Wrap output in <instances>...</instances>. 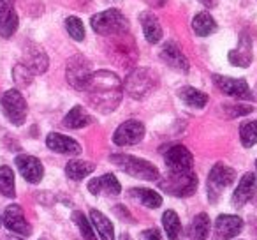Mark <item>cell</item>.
<instances>
[{"label":"cell","mask_w":257,"mask_h":240,"mask_svg":"<svg viewBox=\"0 0 257 240\" xmlns=\"http://www.w3.org/2000/svg\"><path fill=\"white\" fill-rule=\"evenodd\" d=\"M85 94L93 110L107 115L121 103L123 83L113 71H95L86 85Z\"/></svg>","instance_id":"6da1fadb"},{"label":"cell","mask_w":257,"mask_h":240,"mask_svg":"<svg viewBox=\"0 0 257 240\" xmlns=\"http://www.w3.org/2000/svg\"><path fill=\"white\" fill-rule=\"evenodd\" d=\"M159 85V76L154 69L138 67L128 72V76L123 82V92L131 96L133 99H145L150 96Z\"/></svg>","instance_id":"7a4b0ae2"},{"label":"cell","mask_w":257,"mask_h":240,"mask_svg":"<svg viewBox=\"0 0 257 240\" xmlns=\"http://www.w3.org/2000/svg\"><path fill=\"white\" fill-rule=\"evenodd\" d=\"M109 159L114 166H118L121 172L134 177V179L147 180V182H155V180L161 179V173H159L157 166H154L152 163L145 161L141 157H136V155L113 154Z\"/></svg>","instance_id":"3957f363"},{"label":"cell","mask_w":257,"mask_h":240,"mask_svg":"<svg viewBox=\"0 0 257 240\" xmlns=\"http://www.w3.org/2000/svg\"><path fill=\"white\" fill-rule=\"evenodd\" d=\"M159 186L166 194H171L176 198H187L196 193L197 175L192 170H189V172H169V175L159 180Z\"/></svg>","instance_id":"277c9868"},{"label":"cell","mask_w":257,"mask_h":240,"mask_svg":"<svg viewBox=\"0 0 257 240\" xmlns=\"http://www.w3.org/2000/svg\"><path fill=\"white\" fill-rule=\"evenodd\" d=\"M90 25L99 36H120V34H127L128 30V20L121 15L118 9H107V11L97 13L92 16Z\"/></svg>","instance_id":"5b68a950"},{"label":"cell","mask_w":257,"mask_h":240,"mask_svg":"<svg viewBox=\"0 0 257 240\" xmlns=\"http://www.w3.org/2000/svg\"><path fill=\"white\" fill-rule=\"evenodd\" d=\"M236 172L231 166H225L224 163H217V165L211 168L210 175L206 180V193H208V200L211 203L218 201L220 194L224 193V189H227L232 182H234Z\"/></svg>","instance_id":"8992f818"},{"label":"cell","mask_w":257,"mask_h":240,"mask_svg":"<svg viewBox=\"0 0 257 240\" xmlns=\"http://www.w3.org/2000/svg\"><path fill=\"white\" fill-rule=\"evenodd\" d=\"M113 43L109 46V57L114 64L121 67H131L138 60V48L134 39L128 37V34H120V36H111Z\"/></svg>","instance_id":"52a82bcc"},{"label":"cell","mask_w":257,"mask_h":240,"mask_svg":"<svg viewBox=\"0 0 257 240\" xmlns=\"http://www.w3.org/2000/svg\"><path fill=\"white\" fill-rule=\"evenodd\" d=\"M92 74H93L92 64L83 55H74V57H71L67 60L65 76H67V82L72 89L79 90V92H85Z\"/></svg>","instance_id":"ba28073f"},{"label":"cell","mask_w":257,"mask_h":240,"mask_svg":"<svg viewBox=\"0 0 257 240\" xmlns=\"http://www.w3.org/2000/svg\"><path fill=\"white\" fill-rule=\"evenodd\" d=\"M2 103V110L4 115L8 117V120L15 126H23L27 120V113H29V106H27L25 97L22 96V92L16 89H11L2 96L0 99Z\"/></svg>","instance_id":"9c48e42d"},{"label":"cell","mask_w":257,"mask_h":240,"mask_svg":"<svg viewBox=\"0 0 257 240\" xmlns=\"http://www.w3.org/2000/svg\"><path fill=\"white\" fill-rule=\"evenodd\" d=\"M145 136V126L140 120H125L118 126L113 134V143L118 147H131L138 145Z\"/></svg>","instance_id":"30bf717a"},{"label":"cell","mask_w":257,"mask_h":240,"mask_svg":"<svg viewBox=\"0 0 257 240\" xmlns=\"http://www.w3.org/2000/svg\"><path fill=\"white\" fill-rule=\"evenodd\" d=\"M164 163L169 168V172H189V170H192L194 157L189 152V148L183 145H171L164 152Z\"/></svg>","instance_id":"8fae6325"},{"label":"cell","mask_w":257,"mask_h":240,"mask_svg":"<svg viewBox=\"0 0 257 240\" xmlns=\"http://www.w3.org/2000/svg\"><path fill=\"white\" fill-rule=\"evenodd\" d=\"M243 229V219L239 215L222 214L215 221L213 240H231L238 236Z\"/></svg>","instance_id":"7c38bea8"},{"label":"cell","mask_w":257,"mask_h":240,"mask_svg":"<svg viewBox=\"0 0 257 240\" xmlns=\"http://www.w3.org/2000/svg\"><path fill=\"white\" fill-rule=\"evenodd\" d=\"M2 222L6 224V228L11 229L13 233H18L22 236H29L32 233L29 221L25 217V212L20 205H9L6 207L4 215H2Z\"/></svg>","instance_id":"4fadbf2b"},{"label":"cell","mask_w":257,"mask_h":240,"mask_svg":"<svg viewBox=\"0 0 257 240\" xmlns=\"http://www.w3.org/2000/svg\"><path fill=\"white\" fill-rule=\"evenodd\" d=\"M213 83L225 96L236 97V99H250L252 97L248 83L241 78H229V76L213 74Z\"/></svg>","instance_id":"5bb4252c"},{"label":"cell","mask_w":257,"mask_h":240,"mask_svg":"<svg viewBox=\"0 0 257 240\" xmlns=\"http://www.w3.org/2000/svg\"><path fill=\"white\" fill-rule=\"evenodd\" d=\"M25 65L32 71V74H44L50 65V58H48L46 51L36 43H29L25 46Z\"/></svg>","instance_id":"9a60e30c"},{"label":"cell","mask_w":257,"mask_h":240,"mask_svg":"<svg viewBox=\"0 0 257 240\" xmlns=\"http://www.w3.org/2000/svg\"><path fill=\"white\" fill-rule=\"evenodd\" d=\"M16 166H18L20 173H22V177L27 182L39 184L41 180H43V175H44L43 163L37 157H34V155H27V154L18 155V157H16Z\"/></svg>","instance_id":"2e32d148"},{"label":"cell","mask_w":257,"mask_h":240,"mask_svg":"<svg viewBox=\"0 0 257 240\" xmlns=\"http://www.w3.org/2000/svg\"><path fill=\"white\" fill-rule=\"evenodd\" d=\"M161 58L164 60V64H168L171 69L180 72H189L190 64L187 60V57L182 53L180 46L173 41H168V43L162 44L161 48Z\"/></svg>","instance_id":"e0dca14e"},{"label":"cell","mask_w":257,"mask_h":240,"mask_svg":"<svg viewBox=\"0 0 257 240\" xmlns=\"http://www.w3.org/2000/svg\"><path fill=\"white\" fill-rule=\"evenodd\" d=\"M252 39H250L248 34L243 32L239 36L238 46L229 51L227 58L234 67H248L252 64Z\"/></svg>","instance_id":"ac0fdd59"},{"label":"cell","mask_w":257,"mask_h":240,"mask_svg":"<svg viewBox=\"0 0 257 240\" xmlns=\"http://www.w3.org/2000/svg\"><path fill=\"white\" fill-rule=\"evenodd\" d=\"M46 145L50 150L57 152V154L65 155H79L81 154V145L72 138L65 136L60 133H50L46 138Z\"/></svg>","instance_id":"d6986e66"},{"label":"cell","mask_w":257,"mask_h":240,"mask_svg":"<svg viewBox=\"0 0 257 240\" xmlns=\"http://www.w3.org/2000/svg\"><path fill=\"white\" fill-rule=\"evenodd\" d=\"M257 193V180L253 173H245L239 180L238 187L232 193V203L234 207H243L245 203H248Z\"/></svg>","instance_id":"ffe728a7"},{"label":"cell","mask_w":257,"mask_h":240,"mask_svg":"<svg viewBox=\"0 0 257 240\" xmlns=\"http://www.w3.org/2000/svg\"><path fill=\"white\" fill-rule=\"evenodd\" d=\"M88 191L95 196L99 194H107V196H116L120 194L121 186L118 182V179L113 175V173H106L102 177H97V179H92L88 182Z\"/></svg>","instance_id":"44dd1931"},{"label":"cell","mask_w":257,"mask_h":240,"mask_svg":"<svg viewBox=\"0 0 257 240\" xmlns=\"http://www.w3.org/2000/svg\"><path fill=\"white\" fill-rule=\"evenodd\" d=\"M141 27H143V34L150 44H157L162 39V27L159 23L157 16L152 13H141L140 16Z\"/></svg>","instance_id":"7402d4cb"},{"label":"cell","mask_w":257,"mask_h":240,"mask_svg":"<svg viewBox=\"0 0 257 240\" xmlns=\"http://www.w3.org/2000/svg\"><path fill=\"white\" fill-rule=\"evenodd\" d=\"M90 222H92L97 235L100 236V240H114L113 222H111L104 214H100L99 210L92 208V210H90Z\"/></svg>","instance_id":"603a6c76"},{"label":"cell","mask_w":257,"mask_h":240,"mask_svg":"<svg viewBox=\"0 0 257 240\" xmlns=\"http://www.w3.org/2000/svg\"><path fill=\"white\" fill-rule=\"evenodd\" d=\"M210 233V217L208 214H197L187 228V240H206Z\"/></svg>","instance_id":"cb8c5ba5"},{"label":"cell","mask_w":257,"mask_h":240,"mask_svg":"<svg viewBox=\"0 0 257 240\" xmlns=\"http://www.w3.org/2000/svg\"><path fill=\"white\" fill-rule=\"evenodd\" d=\"M178 97L190 108H196V110H203L208 104V96L201 90L194 89V87H182L178 92Z\"/></svg>","instance_id":"d4e9b609"},{"label":"cell","mask_w":257,"mask_h":240,"mask_svg":"<svg viewBox=\"0 0 257 240\" xmlns=\"http://www.w3.org/2000/svg\"><path fill=\"white\" fill-rule=\"evenodd\" d=\"M95 170V165L88 161H83V159H72V161L67 163L65 166V175L69 177L71 180H83L93 173Z\"/></svg>","instance_id":"484cf974"},{"label":"cell","mask_w":257,"mask_h":240,"mask_svg":"<svg viewBox=\"0 0 257 240\" xmlns=\"http://www.w3.org/2000/svg\"><path fill=\"white\" fill-rule=\"evenodd\" d=\"M90 122H92V118L83 106H74L64 118V126L67 129H81V127L88 126Z\"/></svg>","instance_id":"4316f807"},{"label":"cell","mask_w":257,"mask_h":240,"mask_svg":"<svg viewBox=\"0 0 257 240\" xmlns=\"http://www.w3.org/2000/svg\"><path fill=\"white\" fill-rule=\"evenodd\" d=\"M128 194L133 198H136L141 205H145L147 208H159L162 205V196L159 193L152 189H145V187H134L128 191Z\"/></svg>","instance_id":"83f0119b"},{"label":"cell","mask_w":257,"mask_h":240,"mask_svg":"<svg viewBox=\"0 0 257 240\" xmlns=\"http://www.w3.org/2000/svg\"><path fill=\"white\" fill-rule=\"evenodd\" d=\"M192 30L196 32V36L206 37L217 30V23L208 13H197L196 18L192 20Z\"/></svg>","instance_id":"f1b7e54d"},{"label":"cell","mask_w":257,"mask_h":240,"mask_svg":"<svg viewBox=\"0 0 257 240\" xmlns=\"http://www.w3.org/2000/svg\"><path fill=\"white\" fill-rule=\"evenodd\" d=\"M162 224H164V229L168 233L169 240H178L180 233H182V222H180V217L176 212L173 210H166L164 215H162Z\"/></svg>","instance_id":"f546056e"},{"label":"cell","mask_w":257,"mask_h":240,"mask_svg":"<svg viewBox=\"0 0 257 240\" xmlns=\"http://www.w3.org/2000/svg\"><path fill=\"white\" fill-rule=\"evenodd\" d=\"M0 194H4L6 198L16 196L15 172L9 166H0Z\"/></svg>","instance_id":"4dcf8cb0"},{"label":"cell","mask_w":257,"mask_h":240,"mask_svg":"<svg viewBox=\"0 0 257 240\" xmlns=\"http://www.w3.org/2000/svg\"><path fill=\"white\" fill-rule=\"evenodd\" d=\"M72 221H74V224L78 226L79 233H81V236L85 240H95V231H93V226L92 222L86 219V215L83 214L81 210H74L72 212Z\"/></svg>","instance_id":"1f68e13d"},{"label":"cell","mask_w":257,"mask_h":240,"mask_svg":"<svg viewBox=\"0 0 257 240\" xmlns=\"http://www.w3.org/2000/svg\"><path fill=\"white\" fill-rule=\"evenodd\" d=\"M239 140L241 145L246 148L253 147L257 143V120H250V122L241 124L239 127Z\"/></svg>","instance_id":"d6a6232c"},{"label":"cell","mask_w":257,"mask_h":240,"mask_svg":"<svg viewBox=\"0 0 257 240\" xmlns=\"http://www.w3.org/2000/svg\"><path fill=\"white\" fill-rule=\"evenodd\" d=\"M13 79L18 87H29L34 79V74L25 64H16L13 67Z\"/></svg>","instance_id":"836d02e7"},{"label":"cell","mask_w":257,"mask_h":240,"mask_svg":"<svg viewBox=\"0 0 257 240\" xmlns=\"http://www.w3.org/2000/svg\"><path fill=\"white\" fill-rule=\"evenodd\" d=\"M18 25H20V20H18V15L15 11L4 18L0 22V36L4 37V39H9V37L15 36V32L18 30Z\"/></svg>","instance_id":"e575fe53"},{"label":"cell","mask_w":257,"mask_h":240,"mask_svg":"<svg viewBox=\"0 0 257 240\" xmlns=\"http://www.w3.org/2000/svg\"><path fill=\"white\" fill-rule=\"evenodd\" d=\"M65 29H67L69 36L74 41H83L85 39V27H83V22L76 16H69L65 20Z\"/></svg>","instance_id":"d590c367"},{"label":"cell","mask_w":257,"mask_h":240,"mask_svg":"<svg viewBox=\"0 0 257 240\" xmlns=\"http://www.w3.org/2000/svg\"><path fill=\"white\" fill-rule=\"evenodd\" d=\"M224 111L227 117L236 118V117H243V115L252 113V106H248V104H225Z\"/></svg>","instance_id":"8d00e7d4"},{"label":"cell","mask_w":257,"mask_h":240,"mask_svg":"<svg viewBox=\"0 0 257 240\" xmlns=\"http://www.w3.org/2000/svg\"><path fill=\"white\" fill-rule=\"evenodd\" d=\"M15 2L16 0H0V22L15 11Z\"/></svg>","instance_id":"74e56055"},{"label":"cell","mask_w":257,"mask_h":240,"mask_svg":"<svg viewBox=\"0 0 257 240\" xmlns=\"http://www.w3.org/2000/svg\"><path fill=\"white\" fill-rule=\"evenodd\" d=\"M141 240H162L161 238V231L157 228H150V229H145L141 231Z\"/></svg>","instance_id":"f35d334b"},{"label":"cell","mask_w":257,"mask_h":240,"mask_svg":"<svg viewBox=\"0 0 257 240\" xmlns=\"http://www.w3.org/2000/svg\"><path fill=\"white\" fill-rule=\"evenodd\" d=\"M114 214L118 215V217H125V219H133V215L128 214L127 212V208L123 207V205H116L114 207Z\"/></svg>","instance_id":"ab89813d"},{"label":"cell","mask_w":257,"mask_h":240,"mask_svg":"<svg viewBox=\"0 0 257 240\" xmlns=\"http://www.w3.org/2000/svg\"><path fill=\"white\" fill-rule=\"evenodd\" d=\"M199 2L204 6V8H208V9L217 8V4H218V0H199Z\"/></svg>","instance_id":"60d3db41"},{"label":"cell","mask_w":257,"mask_h":240,"mask_svg":"<svg viewBox=\"0 0 257 240\" xmlns=\"http://www.w3.org/2000/svg\"><path fill=\"white\" fill-rule=\"evenodd\" d=\"M118 240H133V238H131V236H128L127 233H121V235L118 236Z\"/></svg>","instance_id":"b9f144b4"},{"label":"cell","mask_w":257,"mask_h":240,"mask_svg":"<svg viewBox=\"0 0 257 240\" xmlns=\"http://www.w3.org/2000/svg\"><path fill=\"white\" fill-rule=\"evenodd\" d=\"M4 240H23V238H20V236H13V235H9V236H6Z\"/></svg>","instance_id":"7bdbcfd3"},{"label":"cell","mask_w":257,"mask_h":240,"mask_svg":"<svg viewBox=\"0 0 257 240\" xmlns=\"http://www.w3.org/2000/svg\"><path fill=\"white\" fill-rule=\"evenodd\" d=\"M0 224H2V217H0Z\"/></svg>","instance_id":"ee69618b"},{"label":"cell","mask_w":257,"mask_h":240,"mask_svg":"<svg viewBox=\"0 0 257 240\" xmlns=\"http://www.w3.org/2000/svg\"><path fill=\"white\" fill-rule=\"evenodd\" d=\"M255 170H257V161H255Z\"/></svg>","instance_id":"f6af8a7d"},{"label":"cell","mask_w":257,"mask_h":240,"mask_svg":"<svg viewBox=\"0 0 257 240\" xmlns=\"http://www.w3.org/2000/svg\"><path fill=\"white\" fill-rule=\"evenodd\" d=\"M39 240H46V238H39Z\"/></svg>","instance_id":"bcb514c9"}]
</instances>
